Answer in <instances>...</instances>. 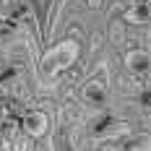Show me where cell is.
<instances>
[{
    "instance_id": "obj_8",
    "label": "cell",
    "mask_w": 151,
    "mask_h": 151,
    "mask_svg": "<svg viewBox=\"0 0 151 151\" xmlns=\"http://www.w3.org/2000/svg\"><path fill=\"white\" fill-rule=\"evenodd\" d=\"M138 104L143 107V109H151V89H146V91L138 94Z\"/></svg>"
},
{
    "instance_id": "obj_4",
    "label": "cell",
    "mask_w": 151,
    "mask_h": 151,
    "mask_svg": "<svg viewBox=\"0 0 151 151\" xmlns=\"http://www.w3.org/2000/svg\"><path fill=\"white\" fill-rule=\"evenodd\" d=\"M125 68H128L133 76L149 73V70H151L149 52H143V50H130V52H125Z\"/></svg>"
},
{
    "instance_id": "obj_2",
    "label": "cell",
    "mask_w": 151,
    "mask_h": 151,
    "mask_svg": "<svg viewBox=\"0 0 151 151\" xmlns=\"http://www.w3.org/2000/svg\"><path fill=\"white\" fill-rule=\"evenodd\" d=\"M130 130V125L128 122H115L109 115H104V117H96L94 120V125H91V133L94 136H104V138H109V136H122V133H128Z\"/></svg>"
},
{
    "instance_id": "obj_3",
    "label": "cell",
    "mask_w": 151,
    "mask_h": 151,
    "mask_svg": "<svg viewBox=\"0 0 151 151\" xmlns=\"http://www.w3.org/2000/svg\"><path fill=\"white\" fill-rule=\"evenodd\" d=\"M47 128H50V122H47V115H45V112L31 109V112L24 115V130H26V136L42 138V136L47 133Z\"/></svg>"
},
{
    "instance_id": "obj_7",
    "label": "cell",
    "mask_w": 151,
    "mask_h": 151,
    "mask_svg": "<svg viewBox=\"0 0 151 151\" xmlns=\"http://www.w3.org/2000/svg\"><path fill=\"white\" fill-rule=\"evenodd\" d=\"M16 78H18V70H16V68H3V70H0V83H11Z\"/></svg>"
},
{
    "instance_id": "obj_9",
    "label": "cell",
    "mask_w": 151,
    "mask_h": 151,
    "mask_svg": "<svg viewBox=\"0 0 151 151\" xmlns=\"http://www.w3.org/2000/svg\"><path fill=\"white\" fill-rule=\"evenodd\" d=\"M125 149H151V138H141V141H136V143H128Z\"/></svg>"
},
{
    "instance_id": "obj_6",
    "label": "cell",
    "mask_w": 151,
    "mask_h": 151,
    "mask_svg": "<svg viewBox=\"0 0 151 151\" xmlns=\"http://www.w3.org/2000/svg\"><path fill=\"white\" fill-rule=\"evenodd\" d=\"M125 21L128 24H149L151 21V8L149 5H133L125 11Z\"/></svg>"
},
{
    "instance_id": "obj_1",
    "label": "cell",
    "mask_w": 151,
    "mask_h": 151,
    "mask_svg": "<svg viewBox=\"0 0 151 151\" xmlns=\"http://www.w3.org/2000/svg\"><path fill=\"white\" fill-rule=\"evenodd\" d=\"M78 60V42L76 39H63L55 47H50L42 60H39V73L42 76H58L60 70H68L73 63Z\"/></svg>"
},
{
    "instance_id": "obj_5",
    "label": "cell",
    "mask_w": 151,
    "mask_h": 151,
    "mask_svg": "<svg viewBox=\"0 0 151 151\" xmlns=\"http://www.w3.org/2000/svg\"><path fill=\"white\" fill-rule=\"evenodd\" d=\"M83 99L94 107H102L107 102V86L102 81H89L86 86H83Z\"/></svg>"
}]
</instances>
